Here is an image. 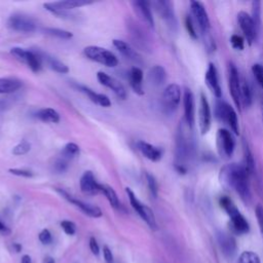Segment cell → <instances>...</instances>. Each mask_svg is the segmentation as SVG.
<instances>
[{
  "mask_svg": "<svg viewBox=\"0 0 263 263\" xmlns=\"http://www.w3.org/2000/svg\"><path fill=\"white\" fill-rule=\"evenodd\" d=\"M220 207L227 213V215L231 218L232 229L238 235H245L248 234L250 231V225L241 212L234 204V202L227 197H222L219 200Z\"/></svg>",
  "mask_w": 263,
  "mask_h": 263,
  "instance_id": "cell-2",
  "label": "cell"
},
{
  "mask_svg": "<svg viewBox=\"0 0 263 263\" xmlns=\"http://www.w3.org/2000/svg\"><path fill=\"white\" fill-rule=\"evenodd\" d=\"M183 105H184V119L187 127L191 129L195 126V121H196V103H195V96L189 89L184 90Z\"/></svg>",
  "mask_w": 263,
  "mask_h": 263,
  "instance_id": "cell-18",
  "label": "cell"
},
{
  "mask_svg": "<svg viewBox=\"0 0 263 263\" xmlns=\"http://www.w3.org/2000/svg\"><path fill=\"white\" fill-rule=\"evenodd\" d=\"M35 51H36V50H35ZM36 52H37V55L40 57L41 61L46 62L47 65L50 67V69L54 70V71H56L58 73H61V74H65V73L69 72V68L64 63H62L61 61L56 59L55 57L48 56L47 54H44V52H41V51H38V50Z\"/></svg>",
  "mask_w": 263,
  "mask_h": 263,
  "instance_id": "cell-27",
  "label": "cell"
},
{
  "mask_svg": "<svg viewBox=\"0 0 263 263\" xmlns=\"http://www.w3.org/2000/svg\"><path fill=\"white\" fill-rule=\"evenodd\" d=\"M261 2L259 1H253L252 2V19L256 25V27L258 28V30L260 29V24H261Z\"/></svg>",
  "mask_w": 263,
  "mask_h": 263,
  "instance_id": "cell-38",
  "label": "cell"
},
{
  "mask_svg": "<svg viewBox=\"0 0 263 263\" xmlns=\"http://www.w3.org/2000/svg\"><path fill=\"white\" fill-rule=\"evenodd\" d=\"M100 192L107 198L109 204L111 205V207H113L114 209H119L120 208V203L119 200L117 198L116 192L114 191V189L108 185H104V184H100Z\"/></svg>",
  "mask_w": 263,
  "mask_h": 263,
  "instance_id": "cell-32",
  "label": "cell"
},
{
  "mask_svg": "<svg viewBox=\"0 0 263 263\" xmlns=\"http://www.w3.org/2000/svg\"><path fill=\"white\" fill-rule=\"evenodd\" d=\"M126 191L128 194L130 203H131L132 207L136 210V212L140 215V217H141L148 224V226L150 227L151 230L155 231L157 229V225H156V220H155L152 210L149 207H147L146 205H143L141 202H140L131 188L127 187Z\"/></svg>",
  "mask_w": 263,
  "mask_h": 263,
  "instance_id": "cell-6",
  "label": "cell"
},
{
  "mask_svg": "<svg viewBox=\"0 0 263 263\" xmlns=\"http://www.w3.org/2000/svg\"><path fill=\"white\" fill-rule=\"evenodd\" d=\"M39 241H40L43 245H49V244L52 242L51 234L49 233V231H47V230H43V231L39 234Z\"/></svg>",
  "mask_w": 263,
  "mask_h": 263,
  "instance_id": "cell-48",
  "label": "cell"
},
{
  "mask_svg": "<svg viewBox=\"0 0 263 263\" xmlns=\"http://www.w3.org/2000/svg\"><path fill=\"white\" fill-rule=\"evenodd\" d=\"M61 227L63 229V231L65 232V234L68 235V236H73L76 233V226L71 221H68V220L62 221L61 222Z\"/></svg>",
  "mask_w": 263,
  "mask_h": 263,
  "instance_id": "cell-44",
  "label": "cell"
},
{
  "mask_svg": "<svg viewBox=\"0 0 263 263\" xmlns=\"http://www.w3.org/2000/svg\"><path fill=\"white\" fill-rule=\"evenodd\" d=\"M97 78L98 80L100 81L101 84L107 86L108 89L112 90L113 93L119 97L120 99L125 100L127 98V90L126 87L124 86V84H122L121 82H119L117 79L109 76L108 74L104 73V72H98L97 74Z\"/></svg>",
  "mask_w": 263,
  "mask_h": 263,
  "instance_id": "cell-19",
  "label": "cell"
},
{
  "mask_svg": "<svg viewBox=\"0 0 263 263\" xmlns=\"http://www.w3.org/2000/svg\"><path fill=\"white\" fill-rule=\"evenodd\" d=\"M217 146L221 156L225 159H231L235 152L236 141L230 131L220 129L217 133Z\"/></svg>",
  "mask_w": 263,
  "mask_h": 263,
  "instance_id": "cell-10",
  "label": "cell"
},
{
  "mask_svg": "<svg viewBox=\"0 0 263 263\" xmlns=\"http://www.w3.org/2000/svg\"><path fill=\"white\" fill-rule=\"evenodd\" d=\"M239 263H261L259 256L252 251H245L241 254Z\"/></svg>",
  "mask_w": 263,
  "mask_h": 263,
  "instance_id": "cell-37",
  "label": "cell"
},
{
  "mask_svg": "<svg viewBox=\"0 0 263 263\" xmlns=\"http://www.w3.org/2000/svg\"><path fill=\"white\" fill-rule=\"evenodd\" d=\"M211 107H210L209 101L204 93L201 94L200 99V130L202 135L207 134L211 129Z\"/></svg>",
  "mask_w": 263,
  "mask_h": 263,
  "instance_id": "cell-17",
  "label": "cell"
},
{
  "mask_svg": "<svg viewBox=\"0 0 263 263\" xmlns=\"http://www.w3.org/2000/svg\"><path fill=\"white\" fill-rule=\"evenodd\" d=\"M9 172L15 176H21L25 178H30L33 176V173L28 170H23V169H9Z\"/></svg>",
  "mask_w": 263,
  "mask_h": 263,
  "instance_id": "cell-47",
  "label": "cell"
},
{
  "mask_svg": "<svg viewBox=\"0 0 263 263\" xmlns=\"http://www.w3.org/2000/svg\"><path fill=\"white\" fill-rule=\"evenodd\" d=\"M5 230H6L5 225L1 221H0V231H5Z\"/></svg>",
  "mask_w": 263,
  "mask_h": 263,
  "instance_id": "cell-54",
  "label": "cell"
},
{
  "mask_svg": "<svg viewBox=\"0 0 263 263\" xmlns=\"http://www.w3.org/2000/svg\"><path fill=\"white\" fill-rule=\"evenodd\" d=\"M252 72L258 84L263 89V66L260 64H254L252 66Z\"/></svg>",
  "mask_w": 263,
  "mask_h": 263,
  "instance_id": "cell-42",
  "label": "cell"
},
{
  "mask_svg": "<svg viewBox=\"0 0 263 263\" xmlns=\"http://www.w3.org/2000/svg\"><path fill=\"white\" fill-rule=\"evenodd\" d=\"M135 11L137 14L141 17V19L150 27H154V19L152 16L151 8H150V3L144 0H138V1L133 2Z\"/></svg>",
  "mask_w": 263,
  "mask_h": 263,
  "instance_id": "cell-23",
  "label": "cell"
},
{
  "mask_svg": "<svg viewBox=\"0 0 263 263\" xmlns=\"http://www.w3.org/2000/svg\"><path fill=\"white\" fill-rule=\"evenodd\" d=\"M31 149V144L27 141H22L21 143H19L17 145H15L12 149V154L13 155H24L26 153H28Z\"/></svg>",
  "mask_w": 263,
  "mask_h": 263,
  "instance_id": "cell-40",
  "label": "cell"
},
{
  "mask_svg": "<svg viewBox=\"0 0 263 263\" xmlns=\"http://www.w3.org/2000/svg\"><path fill=\"white\" fill-rule=\"evenodd\" d=\"M205 79L206 82L208 84V86L210 87V90L213 92V94L220 99L222 96V90H221V86L219 83V78H218V72H217V69L215 67V65L213 63H210L209 67L206 71V75H205Z\"/></svg>",
  "mask_w": 263,
  "mask_h": 263,
  "instance_id": "cell-21",
  "label": "cell"
},
{
  "mask_svg": "<svg viewBox=\"0 0 263 263\" xmlns=\"http://www.w3.org/2000/svg\"><path fill=\"white\" fill-rule=\"evenodd\" d=\"M220 249L226 257H234L237 254V242L236 240L225 233H219L217 236Z\"/></svg>",
  "mask_w": 263,
  "mask_h": 263,
  "instance_id": "cell-22",
  "label": "cell"
},
{
  "mask_svg": "<svg viewBox=\"0 0 263 263\" xmlns=\"http://www.w3.org/2000/svg\"><path fill=\"white\" fill-rule=\"evenodd\" d=\"M113 45L116 47V49H118L122 55H124L127 59L133 61V62H140V56L138 55V52L131 47V45L129 43H127L126 41H122V40H118V39H114L113 40Z\"/></svg>",
  "mask_w": 263,
  "mask_h": 263,
  "instance_id": "cell-29",
  "label": "cell"
},
{
  "mask_svg": "<svg viewBox=\"0 0 263 263\" xmlns=\"http://www.w3.org/2000/svg\"><path fill=\"white\" fill-rule=\"evenodd\" d=\"M138 148L141 153L151 162H159L163 157V150L159 147H155L147 142H138Z\"/></svg>",
  "mask_w": 263,
  "mask_h": 263,
  "instance_id": "cell-25",
  "label": "cell"
},
{
  "mask_svg": "<svg viewBox=\"0 0 263 263\" xmlns=\"http://www.w3.org/2000/svg\"><path fill=\"white\" fill-rule=\"evenodd\" d=\"M238 22L247 42L250 45L253 44V42H255L258 37L259 30L256 27L252 16L246 11H240L238 14Z\"/></svg>",
  "mask_w": 263,
  "mask_h": 263,
  "instance_id": "cell-9",
  "label": "cell"
},
{
  "mask_svg": "<svg viewBox=\"0 0 263 263\" xmlns=\"http://www.w3.org/2000/svg\"><path fill=\"white\" fill-rule=\"evenodd\" d=\"M92 1H86V0H65V1H56L44 3V7L54 14H58L60 12H67L76 7L84 6L92 4Z\"/></svg>",
  "mask_w": 263,
  "mask_h": 263,
  "instance_id": "cell-16",
  "label": "cell"
},
{
  "mask_svg": "<svg viewBox=\"0 0 263 263\" xmlns=\"http://www.w3.org/2000/svg\"><path fill=\"white\" fill-rule=\"evenodd\" d=\"M231 43H232V46L237 49V50H243L245 48V39L240 36V35H233V36L231 37Z\"/></svg>",
  "mask_w": 263,
  "mask_h": 263,
  "instance_id": "cell-45",
  "label": "cell"
},
{
  "mask_svg": "<svg viewBox=\"0 0 263 263\" xmlns=\"http://www.w3.org/2000/svg\"><path fill=\"white\" fill-rule=\"evenodd\" d=\"M23 82L14 77L0 78V94H11L21 89Z\"/></svg>",
  "mask_w": 263,
  "mask_h": 263,
  "instance_id": "cell-28",
  "label": "cell"
},
{
  "mask_svg": "<svg viewBox=\"0 0 263 263\" xmlns=\"http://www.w3.org/2000/svg\"><path fill=\"white\" fill-rule=\"evenodd\" d=\"M190 9H191L192 20H194V22H196V24L199 26V29L203 34L204 39L211 36V34H210L211 23H210L209 15L204 4L200 1H191Z\"/></svg>",
  "mask_w": 263,
  "mask_h": 263,
  "instance_id": "cell-4",
  "label": "cell"
},
{
  "mask_svg": "<svg viewBox=\"0 0 263 263\" xmlns=\"http://www.w3.org/2000/svg\"><path fill=\"white\" fill-rule=\"evenodd\" d=\"M229 84H230V92L235 102V105L242 110V100H241V79L239 75V71L237 67L231 63L229 67Z\"/></svg>",
  "mask_w": 263,
  "mask_h": 263,
  "instance_id": "cell-14",
  "label": "cell"
},
{
  "mask_svg": "<svg viewBox=\"0 0 263 263\" xmlns=\"http://www.w3.org/2000/svg\"><path fill=\"white\" fill-rule=\"evenodd\" d=\"M90 249H91V251H92V253L94 254V255H99V253H100V248H99V245H98V243H97V240L94 238V237H92L91 239H90Z\"/></svg>",
  "mask_w": 263,
  "mask_h": 263,
  "instance_id": "cell-49",
  "label": "cell"
},
{
  "mask_svg": "<svg viewBox=\"0 0 263 263\" xmlns=\"http://www.w3.org/2000/svg\"><path fill=\"white\" fill-rule=\"evenodd\" d=\"M241 100L242 105L245 107H249L253 101L251 86L246 79H243V81H241Z\"/></svg>",
  "mask_w": 263,
  "mask_h": 263,
  "instance_id": "cell-31",
  "label": "cell"
},
{
  "mask_svg": "<svg viewBox=\"0 0 263 263\" xmlns=\"http://www.w3.org/2000/svg\"><path fill=\"white\" fill-rule=\"evenodd\" d=\"M129 80H130V85L132 86L133 91L142 96L144 95V91L142 87V81H143V71L138 67L132 68L130 75H129Z\"/></svg>",
  "mask_w": 263,
  "mask_h": 263,
  "instance_id": "cell-26",
  "label": "cell"
},
{
  "mask_svg": "<svg viewBox=\"0 0 263 263\" xmlns=\"http://www.w3.org/2000/svg\"><path fill=\"white\" fill-rule=\"evenodd\" d=\"M215 114L220 121L229 125L236 135L240 134L238 114L229 103L221 100L217 101L215 105Z\"/></svg>",
  "mask_w": 263,
  "mask_h": 263,
  "instance_id": "cell-3",
  "label": "cell"
},
{
  "mask_svg": "<svg viewBox=\"0 0 263 263\" xmlns=\"http://www.w3.org/2000/svg\"><path fill=\"white\" fill-rule=\"evenodd\" d=\"M80 189L86 196H96L100 192V184L96 181L91 171L84 172L80 178Z\"/></svg>",
  "mask_w": 263,
  "mask_h": 263,
  "instance_id": "cell-20",
  "label": "cell"
},
{
  "mask_svg": "<svg viewBox=\"0 0 263 263\" xmlns=\"http://www.w3.org/2000/svg\"><path fill=\"white\" fill-rule=\"evenodd\" d=\"M13 248L15 249V252H20L22 250V246L19 244H13Z\"/></svg>",
  "mask_w": 263,
  "mask_h": 263,
  "instance_id": "cell-53",
  "label": "cell"
},
{
  "mask_svg": "<svg viewBox=\"0 0 263 263\" xmlns=\"http://www.w3.org/2000/svg\"><path fill=\"white\" fill-rule=\"evenodd\" d=\"M152 5L155 7L157 13L162 16V19L167 23L168 27L171 30H176L177 20L173 3L171 1H166V0H159V1L152 2Z\"/></svg>",
  "mask_w": 263,
  "mask_h": 263,
  "instance_id": "cell-12",
  "label": "cell"
},
{
  "mask_svg": "<svg viewBox=\"0 0 263 263\" xmlns=\"http://www.w3.org/2000/svg\"><path fill=\"white\" fill-rule=\"evenodd\" d=\"M10 54L17 60L26 63L33 72L37 73L41 69V59L35 50H27L21 47H12Z\"/></svg>",
  "mask_w": 263,
  "mask_h": 263,
  "instance_id": "cell-8",
  "label": "cell"
},
{
  "mask_svg": "<svg viewBox=\"0 0 263 263\" xmlns=\"http://www.w3.org/2000/svg\"><path fill=\"white\" fill-rule=\"evenodd\" d=\"M249 177L250 174L243 165L231 164L224 166L220 170L221 182L234 189L241 199L246 203H249L251 200Z\"/></svg>",
  "mask_w": 263,
  "mask_h": 263,
  "instance_id": "cell-1",
  "label": "cell"
},
{
  "mask_svg": "<svg viewBox=\"0 0 263 263\" xmlns=\"http://www.w3.org/2000/svg\"><path fill=\"white\" fill-rule=\"evenodd\" d=\"M255 215L257 218V222L259 225V230L261 235L263 236V206L257 205L255 208Z\"/></svg>",
  "mask_w": 263,
  "mask_h": 263,
  "instance_id": "cell-46",
  "label": "cell"
},
{
  "mask_svg": "<svg viewBox=\"0 0 263 263\" xmlns=\"http://www.w3.org/2000/svg\"><path fill=\"white\" fill-rule=\"evenodd\" d=\"M79 152H80V149H79V146L76 145L75 143H68L61 151V155L63 159H65L66 161H70L74 159V157H76L77 155H79Z\"/></svg>",
  "mask_w": 263,
  "mask_h": 263,
  "instance_id": "cell-35",
  "label": "cell"
},
{
  "mask_svg": "<svg viewBox=\"0 0 263 263\" xmlns=\"http://www.w3.org/2000/svg\"><path fill=\"white\" fill-rule=\"evenodd\" d=\"M185 27L187 29V32L189 34V36L192 39H198V33L196 31V27H195V22L192 20V17L190 15H187L186 19H185Z\"/></svg>",
  "mask_w": 263,
  "mask_h": 263,
  "instance_id": "cell-41",
  "label": "cell"
},
{
  "mask_svg": "<svg viewBox=\"0 0 263 263\" xmlns=\"http://www.w3.org/2000/svg\"><path fill=\"white\" fill-rule=\"evenodd\" d=\"M250 175L254 174L255 172V161L253 154L246 142H244V165H243Z\"/></svg>",
  "mask_w": 263,
  "mask_h": 263,
  "instance_id": "cell-34",
  "label": "cell"
},
{
  "mask_svg": "<svg viewBox=\"0 0 263 263\" xmlns=\"http://www.w3.org/2000/svg\"><path fill=\"white\" fill-rule=\"evenodd\" d=\"M52 168H54V171L57 173H64L68 168V161H66L62 156H60L54 162Z\"/></svg>",
  "mask_w": 263,
  "mask_h": 263,
  "instance_id": "cell-43",
  "label": "cell"
},
{
  "mask_svg": "<svg viewBox=\"0 0 263 263\" xmlns=\"http://www.w3.org/2000/svg\"><path fill=\"white\" fill-rule=\"evenodd\" d=\"M74 86L76 87V89L79 92L83 93L84 95H86L87 97H89L92 102L100 105V106H102V107H109L110 105H111V102H110V100H109V98L107 96H105L103 94H97L95 91L91 90L90 87H87L85 85H81V84L75 83Z\"/></svg>",
  "mask_w": 263,
  "mask_h": 263,
  "instance_id": "cell-24",
  "label": "cell"
},
{
  "mask_svg": "<svg viewBox=\"0 0 263 263\" xmlns=\"http://www.w3.org/2000/svg\"><path fill=\"white\" fill-rule=\"evenodd\" d=\"M262 111H263V101H262Z\"/></svg>",
  "mask_w": 263,
  "mask_h": 263,
  "instance_id": "cell-55",
  "label": "cell"
},
{
  "mask_svg": "<svg viewBox=\"0 0 263 263\" xmlns=\"http://www.w3.org/2000/svg\"><path fill=\"white\" fill-rule=\"evenodd\" d=\"M166 79H167V73H166V70L164 67L160 65H156L149 70L148 80L150 81L151 84L155 86L163 85Z\"/></svg>",
  "mask_w": 263,
  "mask_h": 263,
  "instance_id": "cell-30",
  "label": "cell"
},
{
  "mask_svg": "<svg viewBox=\"0 0 263 263\" xmlns=\"http://www.w3.org/2000/svg\"><path fill=\"white\" fill-rule=\"evenodd\" d=\"M83 52L86 58H89L92 61L98 62L104 66L115 67L118 64V60L114 54L100 46H95V45L86 46Z\"/></svg>",
  "mask_w": 263,
  "mask_h": 263,
  "instance_id": "cell-5",
  "label": "cell"
},
{
  "mask_svg": "<svg viewBox=\"0 0 263 263\" xmlns=\"http://www.w3.org/2000/svg\"><path fill=\"white\" fill-rule=\"evenodd\" d=\"M181 101V89L176 83L169 84L163 94V107L167 113L177 110Z\"/></svg>",
  "mask_w": 263,
  "mask_h": 263,
  "instance_id": "cell-7",
  "label": "cell"
},
{
  "mask_svg": "<svg viewBox=\"0 0 263 263\" xmlns=\"http://www.w3.org/2000/svg\"><path fill=\"white\" fill-rule=\"evenodd\" d=\"M44 32L50 36H55L61 39H70L73 37V34L69 31L63 30V29H58V28H45Z\"/></svg>",
  "mask_w": 263,
  "mask_h": 263,
  "instance_id": "cell-36",
  "label": "cell"
},
{
  "mask_svg": "<svg viewBox=\"0 0 263 263\" xmlns=\"http://www.w3.org/2000/svg\"><path fill=\"white\" fill-rule=\"evenodd\" d=\"M146 180H147V185H148V188H149V191L151 196L156 199L157 198V194H159V186H157V182L154 178L153 175L147 173L146 174Z\"/></svg>",
  "mask_w": 263,
  "mask_h": 263,
  "instance_id": "cell-39",
  "label": "cell"
},
{
  "mask_svg": "<svg viewBox=\"0 0 263 263\" xmlns=\"http://www.w3.org/2000/svg\"><path fill=\"white\" fill-rule=\"evenodd\" d=\"M43 263H56V261H55V259H54V258H51V257L47 256V257H45V258H44V260H43Z\"/></svg>",
  "mask_w": 263,
  "mask_h": 263,
  "instance_id": "cell-52",
  "label": "cell"
},
{
  "mask_svg": "<svg viewBox=\"0 0 263 263\" xmlns=\"http://www.w3.org/2000/svg\"><path fill=\"white\" fill-rule=\"evenodd\" d=\"M37 117L44 121V122H51V124H57V122L60 121V115L59 113L51 108H43L40 109L37 112Z\"/></svg>",
  "mask_w": 263,
  "mask_h": 263,
  "instance_id": "cell-33",
  "label": "cell"
},
{
  "mask_svg": "<svg viewBox=\"0 0 263 263\" xmlns=\"http://www.w3.org/2000/svg\"><path fill=\"white\" fill-rule=\"evenodd\" d=\"M103 254H104L105 261H106L107 263H113V262H114L112 252H111V250H110L107 246H105V247L103 248Z\"/></svg>",
  "mask_w": 263,
  "mask_h": 263,
  "instance_id": "cell-50",
  "label": "cell"
},
{
  "mask_svg": "<svg viewBox=\"0 0 263 263\" xmlns=\"http://www.w3.org/2000/svg\"><path fill=\"white\" fill-rule=\"evenodd\" d=\"M59 194L62 196V198H64L65 200H67L69 203H71L73 205H75L77 208L80 209V211L83 212L85 215L90 216V217H93V218H99L102 216V211L101 209L97 206H94V205H90V204H86V203H83L79 200H76L75 198L70 196L67 191H65L64 189H61V188H57L56 189Z\"/></svg>",
  "mask_w": 263,
  "mask_h": 263,
  "instance_id": "cell-15",
  "label": "cell"
},
{
  "mask_svg": "<svg viewBox=\"0 0 263 263\" xmlns=\"http://www.w3.org/2000/svg\"><path fill=\"white\" fill-rule=\"evenodd\" d=\"M7 26L17 32L30 33L36 29V24L30 16L23 13H13L9 16L7 21Z\"/></svg>",
  "mask_w": 263,
  "mask_h": 263,
  "instance_id": "cell-13",
  "label": "cell"
},
{
  "mask_svg": "<svg viewBox=\"0 0 263 263\" xmlns=\"http://www.w3.org/2000/svg\"><path fill=\"white\" fill-rule=\"evenodd\" d=\"M127 29L129 31L131 40L138 48L142 50H148L150 48L146 32L135 21L129 19V21L127 22Z\"/></svg>",
  "mask_w": 263,
  "mask_h": 263,
  "instance_id": "cell-11",
  "label": "cell"
},
{
  "mask_svg": "<svg viewBox=\"0 0 263 263\" xmlns=\"http://www.w3.org/2000/svg\"><path fill=\"white\" fill-rule=\"evenodd\" d=\"M21 263H32V261H31V257H30L29 255H24V256L22 257V261H21Z\"/></svg>",
  "mask_w": 263,
  "mask_h": 263,
  "instance_id": "cell-51",
  "label": "cell"
}]
</instances>
